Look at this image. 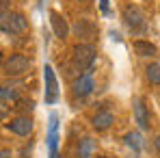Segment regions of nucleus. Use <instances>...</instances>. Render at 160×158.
I'll return each instance as SVG.
<instances>
[{"label":"nucleus","instance_id":"f257e3e1","mask_svg":"<svg viewBox=\"0 0 160 158\" xmlns=\"http://www.w3.org/2000/svg\"><path fill=\"white\" fill-rule=\"evenodd\" d=\"M28 26L26 18L22 13H15V11H0V30L7 33V35H18V33H24Z\"/></svg>","mask_w":160,"mask_h":158},{"label":"nucleus","instance_id":"f03ea898","mask_svg":"<svg viewBox=\"0 0 160 158\" xmlns=\"http://www.w3.org/2000/svg\"><path fill=\"white\" fill-rule=\"evenodd\" d=\"M95 63V48L91 43H78L74 48V65L80 72H89Z\"/></svg>","mask_w":160,"mask_h":158},{"label":"nucleus","instance_id":"7ed1b4c3","mask_svg":"<svg viewBox=\"0 0 160 158\" xmlns=\"http://www.w3.org/2000/svg\"><path fill=\"white\" fill-rule=\"evenodd\" d=\"M123 22L132 33H143L145 30V13L136 4H128L123 9Z\"/></svg>","mask_w":160,"mask_h":158},{"label":"nucleus","instance_id":"20e7f679","mask_svg":"<svg viewBox=\"0 0 160 158\" xmlns=\"http://www.w3.org/2000/svg\"><path fill=\"white\" fill-rule=\"evenodd\" d=\"M30 59L24 56V54H11L4 63V74L7 76H22L30 69Z\"/></svg>","mask_w":160,"mask_h":158},{"label":"nucleus","instance_id":"39448f33","mask_svg":"<svg viewBox=\"0 0 160 158\" xmlns=\"http://www.w3.org/2000/svg\"><path fill=\"white\" fill-rule=\"evenodd\" d=\"M43 80H46V102L54 104L58 100V80H56V74L50 65L43 67Z\"/></svg>","mask_w":160,"mask_h":158},{"label":"nucleus","instance_id":"423d86ee","mask_svg":"<svg viewBox=\"0 0 160 158\" xmlns=\"http://www.w3.org/2000/svg\"><path fill=\"white\" fill-rule=\"evenodd\" d=\"M7 128L13 132V134L26 136V134L32 132V119H30L28 115H18V117H13V119L7 124Z\"/></svg>","mask_w":160,"mask_h":158},{"label":"nucleus","instance_id":"0eeeda50","mask_svg":"<svg viewBox=\"0 0 160 158\" xmlns=\"http://www.w3.org/2000/svg\"><path fill=\"white\" fill-rule=\"evenodd\" d=\"M48 147H50V158H58V156H56V150H58V115H56V113H52V115H50Z\"/></svg>","mask_w":160,"mask_h":158},{"label":"nucleus","instance_id":"6e6552de","mask_svg":"<svg viewBox=\"0 0 160 158\" xmlns=\"http://www.w3.org/2000/svg\"><path fill=\"white\" fill-rule=\"evenodd\" d=\"M72 89H74V95H78V98H84V95H89V93L93 91V78H91V74L87 72V74L78 76V78L74 80Z\"/></svg>","mask_w":160,"mask_h":158},{"label":"nucleus","instance_id":"1a4fd4ad","mask_svg":"<svg viewBox=\"0 0 160 158\" xmlns=\"http://www.w3.org/2000/svg\"><path fill=\"white\" fill-rule=\"evenodd\" d=\"M74 33L78 35L80 39H95V35H98V26H95V22L93 20H78L76 22V26H74Z\"/></svg>","mask_w":160,"mask_h":158},{"label":"nucleus","instance_id":"9d476101","mask_svg":"<svg viewBox=\"0 0 160 158\" xmlns=\"http://www.w3.org/2000/svg\"><path fill=\"white\" fill-rule=\"evenodd\" d=\"M134 119H136V124H138L141 130L149 128V110H147V106H145V102L141 98L134 100Z\"/></svg>","mask_w":160,"mask_h":158},{"label":"nucleus","instance_id":"9b49d317","mask_svg":"<svg viewBox=\"0 0 160 158\" xmlns=\"http://www.w3.org/2000/svg\"><path fill=\"white\" fill-rule=\"evenodd\" d=\"M50 24H52V30H54V35H56L58 39H65V37L69 35V24H67V20H65L61 13H56V11L50 13Z\"/></svg>","mask_w":160,"mask_h":158},{"label":"nucleus","instance_id":"f8f14e48","mask_svg":"<svg viewBox=\"0 0 160 158\" xmlns=\"http://www.w3.org/2000/svg\"><path fill=\"white\" fill-rule=\"evenodd\" d=\"M112 121H115V117H112L110 110H100V113L93 117V128L98 132H104L112 126Z\"/></svg>","mask_w":160,"mask_h":158},{"label":"nucleus","instance_id":"ddd939ff","mask_svg":"<svg viewBox=\"0 0 160 158\" xmlns=\"http://www.w3.org/2000/svg\"><path fill=\"white\" fill-rule=\"evenodd\" d=\"M134 52L138 56H158V48L154 43H149V41L138 39V41H134Z\"/></svg>","mask_w":160,"mask_h":158},{"label":"nucleus","instance_id":"4468645a","mask_svg":"<svg viewBox=\"0 0 160 158\" xmlns=\"http://www.w3.org/2000/svg\"><path fill=\"white\" fill-rule=\"evenodd\" d=\"M126 145L132 147L134 152H141V147H143V136H141V132H128V134H126Z\"/></svg>","mask_w":160,"mask_h":158},{"label":"nucleus","instance_id":"2eb2a0df","mask_svg":"<svg viewBox=\"0 0 160 158\" xmlns=\"http://www.w3.org/2000/svg\"><path fill=\"white\" fill-rule=\"evenodd\" d=\"M78 156L80 158H93V141L89 136L78 143Z\"/></svg>","mask_w":160,"mask_h":158},{"label":"nucleus","instance_id":"dca6fc26","mask_svg":"<svg viewBox=\"0 0 160 158\" xmlns=\"http://www.w3.org/2000/svg\"><path fill=\"white\" fill-rule=\"evenodd\" d=\"M145 74H147V80H149L152 84H160V63H152V65H147Z\"/></svg>","mask_w":160,"mask_h":158},{"label":"nucleus","instance_id":"f3484780","mask_svg":"<svg viewBox=\"0 0 160 158\" xmlns=\"http://www.w3.org/2000/svg\"><path fill=\"white\" fill-rule=\"evenodd\" d=\"M0 102H18V93L11 87H0Z\"/></svg>","mask_w":160,"mask_h":158},{"label":"nucleus","instance_id":"a211bd4d","mask_svg":"<svg viewBox=\"0 0 160 158\" xmlns=\"http://www.w3.org/2000/svg\"><path fill=\"white\" fill-rule=\"evenodd\" d=\"M15 108H20V110H28V113H30V110L35 108V104H32V100H18V106H15Z\"/></svg>","mask_w":160,"mask_h":158},{"label":"nucleus","instance_id":"6ab92c4d","mask_svg":"<svg viewBox=\"0 0 160 158\" xmlns=\"http://www.w3.org/2000/svg\"><path fill=\"white\" fill-rule=\"evenodd\" d=\"M9 115V106H4V102H0V119H4Z\"/></svg>","mask_w":160,"mask_h":158},{"label":"nucleus","instance_id":"aec40b11","mask_svg":"<svg viewBox=\"0 0 160 158\" xmlns=\"http://www.w3.org/2000/svg\"><path fill=\"white\" fill-rule=\"evenodd\" d=\"M0 158H11V150H0Z\"/></svg>","mask_w":160,"mask_h":158},{"label":"nucleus","instance_id":"412c9836","mask_svg":"<svg viewBox=\"0 0 160 158\" xmlns=\"http://www.w3.org/2000/svg\"><path fill=\"white\" fill-rule=\"evenodd\" d=\"M100 4H102V11L106 13V11H108V0H100Z\"/></svg>","mask_w":160,"mask_h":158},{"label":"nucleus","instance_id":"4be33fe9","mask_svg":"<svg viewBox=\"0 0 160 158\" xmlns=\"http://www.w3.org/2000/svg\"><path fill=\"white\" fill-rule=\"evenodd\" d=\"M156 150L160 152V134H158V139H156Z\"/></svg>","mask_w":160,"mask_h":158},{"label":"nucleus","instance_id":"5701e85b","mask_svg":"<svg viewBox=\"0 0 160 158\" xmlns=\"http://www.w3.org/2000/svg\"><path fill=\"white\" fill-rule=\"evenodd\" d=\"M7 7V0H0V9H4Z\"/></svg>","mask_w":160,"mask_h":158},{"label":"nucleus","instance_id":"b1692460","mask_svg":"<svg viewBox=\"0 0 160 158\" xmlns=\"http://www.w3.org/2000/svg\"><path fill=\"white\" fill-rule=\"evenodd\" d=\"M98 158H110V156H98Z\"/></svg>","mask_w":160,"mask_h":158},{"label":"nucleus","instance_id":"393cba45","mask_svg":"<svg viewBox=\"0 0 160 158\" xmlns=\"http://www.w3.org/2000/svg\"><path fill=\"white\" fill-rule=\"evenodd\" d=\"M78 2H89V0H78Z\"/></svg>","mask_w":160,"mask_h":158},{"label":"nucleus","instance_id":"a878e982","mask_svg":"<svg viewBox=\"0 0 160 158\" xmlns=\"http://www.w3.org/2000/svg\"><path fill=\"white\" fill-rule=\"evenodd\" d=\"M0 61H2V52H0Z\"/></svg>","mask_w":160,"mask_h":158}]
</instances>
